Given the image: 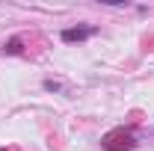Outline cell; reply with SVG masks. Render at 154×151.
I'll use <instances>...</instances> for the list:
<instances>
[{
  "label": "cell",
  "instance_id": "1",
  "mask_svg": "<svg viewBox=\"0 0 154 151\" xmlns=\"http://www.w3.org/2000/svg\"><path fill=\"white\" fill-rule=\"evenodd\" d=\"M101 145H104V151H134L136 136L131 131H125V128H116V131H110L101 139Z\"/></svg>",
  "mask_w": 154,
  "mask_h": 151
},
{
  "label": "cell",
  "instance_id": "2",
  "mask_svg": "<svg viewBox=\"0 0 154 151\" xmlns=\"http://www.w3.org/2000/svg\"><path fill=\"white\" fill-rule=\"evenodd\" d=\"M89 36H95V27H71V30H62V42H86Z\"/></svg>",
  "mask_w": 154,
  "mask_h": 151
},
{
  "label": "cell",
  "instance_id": "4",
  "mask_svg": "<svg viewBox=\"0 0 154 151\" xmlns=\"http://www.w3.org/2000/svg\"><path fill=\"white\" fill-rule=\"evenodd\" d=\"M45 89H48V92H59L62 86H59L57 80H45Z\"/></svg>",
  "mask_w": 154,
  "mask_h": 151
},
{
  "label": "cell",
  "instance_id": "3",
  "mask_svg": "<svg viewBox=\"0 0 154 151\" xmlns=\"http://www.w3.org/2000/svg\"><path fill=\"white\" fill-rule=\"evenodd\" d=\"M3 54H21V39H9L3 45Z\"/></svg>",
  "mask_w": 154,
  "mask_h": 151
}]
</instances>
